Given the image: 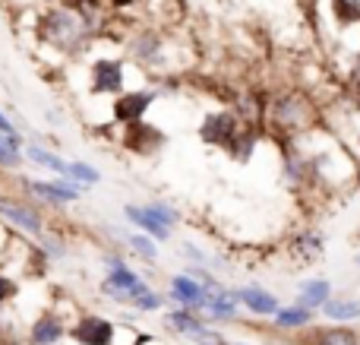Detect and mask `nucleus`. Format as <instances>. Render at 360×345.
Listing matches in <instances>:
<instances>
[{"mask_svg": "<svg viewBox=\"0 0 360 345\" xmlns=\"http://www.w3.org/2000/svg\"><path fill=\"white\" fill-rule=\"evenodd\" d=\"M38 35L63 51H73L82 42V35H86V23H82L79 13L67 10V6H54V10H48L41 16Z\"/></svg>", "mask_w": 360, "mask_h": 345, "instance_id": "obj_1", "label": "nucleus"}, {"mask_svg": "<svg viewBox=\"0 0 360 345\" xmlns=\"http://www.w3.org/2000/svg\"><path fill=\"white\" fill-rule=\"evenodd\" d=\"M149 289V282H143V279L136 276V272H130L127 266H120V270H111L105 279V285H101V295L105 298H114L117 304H133L139 295H146Z\"/></svg>", "mask_w": 360, "mask_h": 345, "instance_id": "obj_2", "label": "nucleus"}, {"mask_svg": "<svg viewBox=\"0 0 360 345\" xmlns=\"http://www.w3.org/2000/svg\"><path fill=\"white\" fill-rule=\"evenodd\" d=\"M70 339L76 345H114V323L98 314H86L70 330Z\"/></svg>", "mask_w": 360, "mask_h": 345, "instance_id": "obj_3", "label": "nucleus"}, {"mask_svg": "<svg viewBox=\"0 0 360 345\" xmlns=\"http://www.w3.org/2000/svg\"><path fill=\"white\" fill-rule=\"evenodd\" d=\"M25 187H29V194H35L38 200L54 203V206L79 200V194H82V184L70 181V177H60V181H25Z\"/></svg>", "mask_w": 360, "mask_h": 345, "instance_id": "obj_4", "label": "nucleus"}, {"mask_svg": "<svg viewBox=\"0 0 360 345\" xmlns=\"http://www.w3.org/2000/svg\"><path fill=\"white\" fill-rule=\"evenodd\" d=\"M0 219H6L10 225L35 234V238L44 232V222H41V213H38V209L25 206V203H16V200H6V196H0Z\"/></svg>", "mask_w": 360, "mask_h": 345, "instance_id": "obj_5", "label": "nucleus"}, {"mask_svg": "<svg viewBox=\"0 0 360 345\" xmlns=\"http://www.w3.org/2000/svg\"><path fill=\"white\" fill-rule=\"evenodd\" d=\"M171 298H174L177 304H184V310H196V308H205V301H209V289L205 285H199L196 279H190L184 272V276H174L171 279Z\"/></svg>", "mask_w": 360, "mask_h": 345, "instance_id": "obj_6", "label": "nucleus"}, {"mask_svg": "<svg viewBox=\"0 0 360 345\" xmlns=\"http://www.w3.org/2000/svg\"><path fill=\"white\" fill-rule=\"evenodd\" d=\"M124 89V63L120 61H101L92 63V92H120Z\"/></svg>", "mask_w": 360, "mask_h": 345, "instance_id": "obj_7", "label": "nucleus"}, {"mask_svg": "<svg viewBox=\"0 0 360 345\" xmlns=\"http://www.w3.org/2000/svg\"><path fill=\"white\" fill-rule=\"evenodd\" d=\"M152 99H155L152 92H127V95H120V99L114 101V120H124V124H139V120H143V114L149 111Z\"/></svg>", "mask_w": 360, "mask_h": 345, "instance_id": "obj_8", "label": "nucleus"}, {"mask_svg": "<svg viewBox=\"0 0 360 345\" xmlns=\"http://www.w3.org/2000/svg\"><path fill=\"white\" fill-rule=\"evenodd\" d=\"M237 133H240V130H237V118H234V114H224V111L209 114V118H205V124H202V139H205V143L231 146Z\"/></svg>", "mask_w": 360, "mask_h": 345, "instance_id": "obj_9", "label": "nucleus"}, {"mask_svg": "<svg viewBox=\"0 0 360 345\" xmlns=\"http://www.w3.org/2000/svg\"><path fill=\"white\" fill-rule=\"evenodd\" d=\"M63 323H60V317L57 314H41L35 323H32V330H29V342L32 345H54V342H60L63 339Z\"/></svg>", "mask_w": 360, "mask_h": 345, "instance_id": "obj_10", "label": "nucleus"}, {"mask_svg": "<svg viewBox=\"0 0 360 345\" xmlns=\"http://www.w3.org/2000/svg\"><path fill=\"white\" fill-rule=\"evenodd\" d=\"M329 291H332L329 279H310V282H304L297 291V308H307V310L323 308V304L329 301Z\"/></svg>", "mask_w": 360, "mask_h": 345, "instance_id": "obj_11", "label": "nucleus"}, {"mask_svg": "<svg viewBox=\"0 0 360 345\" xmlns=\"http://www.w3.org/2000/svg\"><path fill=\"white\" fill-rule=\"evenodd\" d=\"M124 213H127V219H130L133 225L139 228V232H149L152 238H158V241H168V234H171V232H168V228H165L162 222H158L155 215H152L146 206H127Z\"/></svg>", "mask_w": 360, "mask_h": 345, "instance_id": "obj_12", "label": "nucleus"}, {"mask_svg": "<svg viewBox=\"0 0 360 345\" xmlns=\"http://www.w3.org/2000/svg\"><path fill=\"white\" fill-rule=\"evenodd\" d=\"M234 301H240V304H247L250 310H256V314H275L278 310V301H275L272 295H269L266 289H240V291H234Z\"/></svg>", "mask_w": 360, "mask_h": 345, "instance_id": "obj_13", "label": "nucleus"}, {"mask_svg": "<svg viewBox=\"0 0 360 345\" xmlns=\"http://www.w3.org/2000/svg\"><path fill=\"white\" fill-rule=\"evenodd\" d=\"M323 314L335 323H345V320H357L360 317V301L357 298H329L323 304Z\"/></svg>", "mask_w": 360, "mask_h": 345, "instance_id": "obj_14", "label": "nucleus"}, {"mask_svg": "<svg viewBox=\"0 0 360 345\" xmlns=\"http://www.w3.org/2000/svg\"><path fill=\"white\" fill-rule=\"evenodd\" d=\"M307 345H360V339L354 330L329 327V330H316L313 336H307Z\"/></svg>", "mask_w": 360, "mask_h": 345, "instance_id": "obj_15", "label": "nucleus"}, {"mask_svg": "<svg viewBox=\"0 0 360 345\" xmlns=\"http://www.w3.org/2000/svg\"><path fill=\"white\" fill-rule=\"evenodd\" d=\"M275 327H281V330H297V327H310L313 323V310H307V308H278L275 310Z\"/></svg>", "mask_w": 360, "mask_h": 345, "instance_id": "obj_16", "label": "nucleus"}, {"mask_svg": "<svg viewBox=\"0 0 360 345\" xmlns=\"http://www.w3.org/2000/svg\"><path fill=\"white\" fill-rule=\"evenodd\" d=\"M25 158H32L35 165H41V168H51L54 175L63 177V171H67V162H63L60 156H54V152L41 149V146H25Z\"/></svg>", "mask_w": 360, "mask_h": 345, "instance_id": "obj_17", "label": "nucleus"}, {"mask_svg": "<svg viewBox=\"0 0 360 345\" xmlns=\"http://www.w3.org/2000/svg\"><path fill=\"white\" fill-rule=\"evenodd\" d=\"M149 137H162V133L158 130H152V127H146L143 120H139V124H130V130H127V149H133V152H149Z\"/></svg>", "mask_w": 360, "mask_h": 345, "instance_id": "obj_18", "label": "nucleus"}, {"mask_svg": "<svg viewBox=\"0 0 360 345\" xmlns=\"http://www.w3.org/2000/svg\"><path fill=\"white\" fill-rule=\"evenodd\" d=\"M63 177H70V181H76V184H98L101 181V175L92 168V165H82V162H67V171H63Z\"/></svg>", "mask_w": 360, "mask_h": 345, "instance_id": "obj_19", "label": "nucleus"}, {"mask_svg": "<svg viewBox=\"0 0 360 345\" xmlns=\"http://www.w3.org/2000/svg\"><path fill=\"white\" fill-rule=\"evenodd\" d=\"M275 118H278L281 124H288V127H297L300 118H304V114H300L297 99H291V95H288V99H281L278 105H275Z\"/></svg>", "mask_w": 360, "mask_h": 345, "instance_id": "obj_20", "label": "nucleus"}, {"mask_svg": "<svg viewBox=\"0 0 360 345\" xmlns=\"http://www.w3.org/2000/svg\"><path fill=\"white\" fill-rule=\"evenodd\" d=\"M335 16L342 25L357 23L360 19V0H335Z\"/></svg>", "mask_w": 360, "mask_h": 345, "instance_id": "obj_21", "label": "nucleus"}, {"mask_svg": "<svg viewBox=\"0 0 360 345\" xmlns=\"http://www.w3.org/2000/svg\"><path fill=\"white\" fill-rule=\"evenodd\" d=\"M146 209H149V213L155 215V219L162 222V225L168 228V232H171V225H177V219H180V215L174 213V206H168V203H149Z\"/></svg>", "mask_w": 360, "mask_h": 345, "instance_id": "obj_22", "label": "nucleus"}, {"mask_svg": "<svg viewBox=\"0 0 360 345\" xmlns=\"http://www.w3.org/2000/svg\"><path fill=\"white\" fill-rule=\"evenodd\" d=\"M130 247L139 253V257H146V260H155L158 257L155 244H152L149 238H143V234H130Z\"/></svg>", "mask_w": 360, "mask_h": 345, "instance_id": "obj_23", "label": "nucleus"}, {"mask_svg": "<svg viewBox=\"0 0 360 345\" xmlns=\"http://www.w3.org/2000/svg\"><path fill=\"white\" fill-rule=\"evenodd\" d=\"M38 241H41V247H44V257H54V260H60L63 253H67V247L60 244V241L54 238V234H38Z\"/></svg>", "mask_w": 360, "mask_h": 345, "instance_id": "obj_24", "label": "nucleus"}, {"mask_svg": "<svg viewBox=\"0 0 360 345\" xmlns=\"http://www.w3.org/2000/svg\"><path fill=\"white\" fill-rule=\"evenodd\" d=\"M19 295V285L13 282L10 276H4V272H0V304H6V301H13V298Z\"/></svg>", "mask_w": 360, "mask_h": 345, "instance_id": "obj_25", "label": "nucleus"}, {"mask_svg": "<svg viewBox=\"0 0 360 345\" xmlns=\"http://www.w3.org/2000/svg\"><path fill=\"white\" fill-rule=\"evenodd\" d=\"M133 308L143 314V310H155V308H162V298L158 295H152V291H146V295H139L136 301H133Z\"/></svg>", "mask_w": 360, "mask_h": 345, "instance_id": "obj_26", "label": "nucleus"}, {"mask_svg": "<svg viewBox=\"0 0 360 345\" xmlns=\"http://www.w3.org/2000/svg\"><path fill=\"white\" fill-rule=\"evenodd\" d=\"M357 266H360V257H357Z\"/></svg>", "mask_w": 360, "mask_h": 345, "instance_id": "obj_27", "label": "nucleus"}]
</instances>
